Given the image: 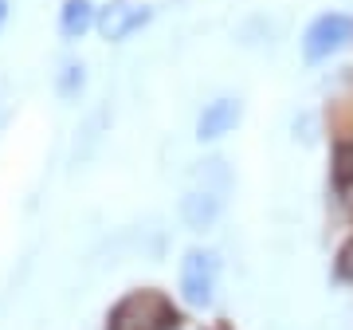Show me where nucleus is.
<instances>
[{
  "instance_id": "f257e3e1",
  "label": "nucleus",
  "mask_w": 353,
  "mask_h": 330,
  "mask_svg": "<svg viewBox=\"0 0 353 330\" xmlns=\"http://www.w3.org/2000/svg\"><path fill=\"white\" fill-rule=\"evenodd\" d=\"M350 43H353V16H345V12H322L303 32L306 64H326V59H334Z\"/></svg>"
},
{
  "instance_id": "f03ea898",
  "label": "nucleus",
  "mask_w": 353,
  "mask_h": 330,
  "mask_svg": "<svg viewBox=\"0 0 353 330\" xmlns=\"http://www.w3.org/2000/svg\"><path fill=\"white\" fill-rule=\"evenodd\" d=\"M173 307L157 291H134L110 311V330H165Z\"/></svg>"
},
{
  "instance_id": "7ed1b4c3",
  "label": "nucleus",
  "mask_w": 353,
  "mask_h": 330,
  "mask_svg": "<svg viewBox=\"0 0 353 330\" xmlns=\"http://www.w3.org/2000/svg\"><path fill=\"white\" fill-rule=\"evenodd\" d=\"M216 283H220V260L216 252L192 248L181 260V295L189 307H208L216 299Z\"/></svg>"
},
{
  "instance_id": "20e7f679",
  "label": "nucleus",
  "mask_w": 353,
  "mask_h": 330,
  "mask_svg": "<svg viewBox=\"0 0 353 330\" xmlns=\"http://www.w3.org/2000/svg\"><path fill=\"white\" fill-rule=\"evenodd\" d=\"M150 8L145 4H134V0H114V4H106V8H99V20H94V28L102 32V39H110V43H118V39L134 36L138 28L150 24Z\"/></svg>"
},
{
  "instance_id": "39448f33",
  "label": "nucleus",
  "mask_w": 353,
  "mask_h": 330,
  "mask_svg": "<svg viewBox=\"0 0 353 330\" xmlns=\"http://www.w3.org/2000/svg\"><path fill=\"white\" fill-rule=\"evenodd\" d=\"M240 118H243L240 99H212L201 110V118H196V138L201 142L224 138V134H232V130L240 126Z\"/></svg>"
},
{
  "instance_id": "423d86ee",
  "label": "nucleus",
  "mask_w": 353,
  "mask_h": 330,
  "mask_svg": "<svg viewBox=\"0 0 353 330\" xmlns=\"http://www.w3.org/2000/svg\"><path fill=\"white\" fill-rule=\"evenodd\" d=\"M99 12H94V4L90 0H63V12H59V32L67 39H83L94 28Z\"/></svg>"
},
{
  "instance_id": "0eeeda50",
  "label": "nucleus",
  "mask_w": 353,
  "mask_h": 330,
  "mask_svg": "<svg viewBox=\"0 0 353 330\" xmlns=\"http://www.w3.org/2000/svg\"><path fill=\"white\" fill-rule=\"evenodd\" d=\"M341 271H345V275L353 280V240H350V248L341 252Z\"/></svg>"
},
{
  "instance_id": "6e6552de",
  "label": "nucleus",
  "mask_w": 353,
  "mask_h": 330,
  "mask_svg": "<svg viewBox=\"0 0 353 330\" xmlns=\"http://www.w3.org/2000/svg\"><path fill=\"white\" fill-rule=\"evenodd\" d=\"M8 20V0H0V24Z\"/></svg>"
}]
</instances>
